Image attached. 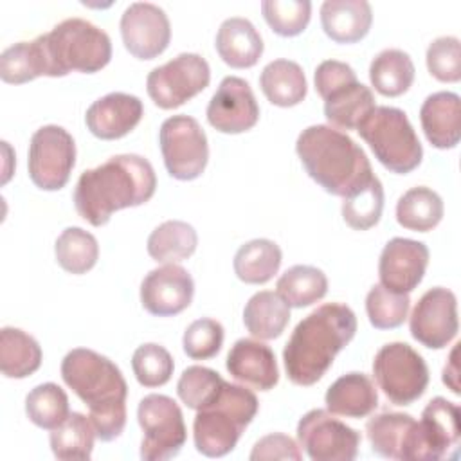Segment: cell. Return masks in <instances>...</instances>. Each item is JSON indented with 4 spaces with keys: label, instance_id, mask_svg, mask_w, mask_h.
Wrapping results in <instances>:
<instances>
[{
    "label": "cell",
    "instance_id": "ab89813d",
    "mask_svg": "<svg viewBox=\"0 0 461 461\" xmlns=\"http://www.w3.org/2000/svg\"><path fill=\"white\" fill-rule=\"evenodd\" d=\"M384 211V187L378 176H373L342 202V218L355 230H367L380 221Z\"/></svg>",
    "mask_w": 461,
    "mask_h": 461
},
{
    "label": "cell",
    "instance_id": "277c9868",
    "mask_svg": "<svg viewBox=\"0 0 461 461\" xmlns=\"http://www.w3.org/2000/svg\"><path fill=\"white\" fill-rule=\"evenodd\" d=\"M295 151L310 178L335 196L346 198L375 176L364 149L348 133L328 124L304 128Z\"/></svg>",
    "mask_w": 461,
    "mask_h": 461
},
{
    "label": "cell",
    "instance_id": "e0dca14e",
    "mask_svg": "<svg viewBox=\"0 0 461 461\" xmlns=\"http://www.w3.org/2000/svg\"><path fill=\"white\" fill-rule=\"evenodd\" d=\"M205 115L214 130L234 135L256 126L259 119V104L250 85L243 77L227 76L212 94Z\"/></svg>",
    "mask_w": 461,
    "mask_h": 461
},
{
    "label": "cell",
    "instance_id": "8fae6325",
    "mask_svg": "<svg viewBox=\"0 0 461 461\" xmlns=\"http://www.w3.org/2000/svg\"><path fill=\"white\" fill-rule=\"evenodd\" d=\"M209 81L211 68L205 58L182 52L148 74L146 90L158 108L173 110L205 90Z\"/></svg>",
    "mask_w": 461,
    "mask_h": 461
},
{
    "label": "cell",
    "instance_id": "e575fe53",
    "mask_svg": "<svg viewBox=\"0 0 461 461\" xmlns=\"http://www.w3.org/2000/svg\"><path fill=\"white\" fill-rule=\"evenodd\" d=\"M279 297L290 308H304L321 301L328 292L326 274L312 265L286 268L276 283Z\"/></svg>",
    "mask_w": 461,
    "mask_h": 461
},
{
    "label": "cell",
    "instance_id": "484cf974",
    "mask_svg": "<svg viewBox=\"0 0 461 461\" xmlns=\"http://www.w3.org/2000/svg\"><path fill=\"white\" fill-rule=\"evenodd\" d=\"M373 11L366 0H326L321 5V25L337 43L360 41L371 29Z\"/></svg>",
    "mask_w": 461,
    "mask_h": 461
},
{
    "label": "cell",
    "instance_id": "8d00e7d4",
    "mask_svg": "<svg viewBox=\"0 0 461 461\" xmlns=\"http://www.w3.org/2000/svg\"><path fill=\"white\" fill-rule=\"evenodd\" d=\"M47 76V59L41 38L18 41L0 54V77L9 85H22Z\"/></svg>",
    "mask_w": 461,
    "mask_h": 461
},
{
    "label": "cell",
    "instance_id": "7c38bea8",
    "mask_svg": "<svg viewBox=\"0 0 461 461\" xmlns=\"http://www.w3.org/2000/svg\"><path fill=\"white\" fill-rule=\"evenodd\" d=\"M76 164V142L72 135L58 126L38 128L29 142L27 167L32 184L43 191L65 187Z\"/></svg>",
    "mask_w": 461,
    "mask_h": 461
},
{
    "label": "cell",
    "instance_id": "8992f818",
    "mask_svg": "<svg viewBox=\"0 0 461 461\" xmlns=\"http://www.w3.org/2000/svg\"><path fill=\"white\" fill-rule=\"evenodd\" d=\"M40 38L49 77L70 72L94 74L104 68L112 58L110 36L83 18H67Z\"/></svg>",
    "mask_w": 461,
    "mask_h": 461
},
{
    "label": "cell",
    "instance_id": "44dd1931",
    "mask_svg": "<svg viewBox=\"0 0 461 461\" xmlns=\"http://www.w3.org/2000/svg\"><path fill=\"white\" fill-rule=\"evenodd\" d=\"M229 375L258 391H270L279 382V369L274 351L254 339H240L227 353Z\"/></svg>",
    "mask_w": 461,
    "mask_h": 461
},
{
    "label": "cell",
    "instance_id": "bcb514c9",
    "mask_svg": "<svg viewBox=\"0 0 461 461\" xmlns=\"http://www.w3.org/2000/svg\"><path fill=\"white\" fill-rule=\"evenodd\" d=\"M427 68L432 77L441 83H456L461 79V43L456 36L436 38L425 54Z\"/></svg>",
    "mask_w": 461,
    "mask_h": 461
},
{
    "label": "cell",
    "instance_id": "7dc6e473",
    "mask_svg": "<svg viewBox=\"0 0 461 461\" xmlns=\"http://www.w3.org/2000/svg\"><path fill=\"white\" fill-rule=\"evenodd\" d=\"M313 81H315L317 94L322 99H326L335 90H339L344 85H349L353 81H358V79H357L355 70L348 63L339 61V59H326L317 65Z\"/></svg>",
    "mask_w": 461,
    "mask_h": 461
},
{
    "label": "cell",
    "instance_id": "ee69618b",
    "mask_svg": "<svg viewBox=\"0 0 461 461\" xmlns=\"http://www.w3.org/2000/svg\"><path fill=\"white\" fill-rule=\"evenodd\" d=\"M131 369L140 385L160 387L169 382L175 369V362L171 353L164 346L148 342L133 351Z\"/></svg>",
    "mask_w": 461,
    "mask_h": 461
},
{
    "label": "cell",
    "instance_id": "83f0119b",
    "mask_svg": "<svg viewBox=\"0 0 461 461\" xmlns=\"http://www.w3.org/2000/svg\"><path fill=\"white\" fill-rule=\"evenodd\" d=\"M290 321V306L277 292H256L243 308V324L247 331L259 340L277 339Z\"/></svg>",
    "mask_w": 461,
    "mask_h": 461
},
{
    "label": "cell",
    "instance_id": "836d02e7",
    "mask_svg": "<svg viewBox=\"0 0 461 461\" xmlns=\"http://www.w3.org/2000/svg\"><path fill=\"white\" fill-rule=\"evenodd\" d=\"M441 196L430 187L418 185L405 191L396 203V221L409 230L429 232L443 218Z\"/></svg>",
    "mask_w": 461,
    "mask_h": 461
},
{
    "label": "cell",
    "instance_id": "7a4b0ae2",
    "mask_svg": "<svg viewBox=\"0 0 461 461\" xmlns=\"http://www.w3.org/2000/svg\"><path fill=\"white\" fill-rule=\"evenodd\" d=\"M355 333L357 317L348 304L326 303L317 306L297 322L283 349L288 380L303 387L319 382Z\"/></svg>",
    "mask_w": 461,
    "mask_h": 461
},
{
    "label": "cell",
    "instance_id": "d590c367",
    "mask_svg": "<svg viewBox=\"0 0 461 461\" xmlns=\"http://www.w3.org/2000/svg\"><path fill=\"white\" fill-rule=\"evenodd\" d=\"M95 438L90 420L81 412H70L61 425L50 430L49 443L58 459L85 461L92 456Z\"/></svg>",
    "mask_w": 461,
    "mask_h": 461
},
{
    "label": "cell",
    "instance_id": "d4e9b609",
    "mask_svg": "<svg viewBox=\"0 0 461 461\" xmlns=\"http://www.w3.org/2000/svg\"><path fill=\"white\" fill-rule=\"evenodd\" d=\"M326 409L346 418H366L378 405V393L366 373H346L337 378L324 394Z\"/></svg>",
    "mask_w": 461,
    "mask_h": 461
},
{
    "label": "cell",
    "instance_id": "ffe728a7",
    "mask_svg": "<svg viewBox=\"0 0 461 461\" xmlns=\"http://www.w3.org/2000/svg\"><path fill=\"white\" fill-rule=\"evenodd\" d=\"M142 101L126 92H110L94 101L85 115L86 128L103 140H113L128 135L142 119Z\"/></svg>",
    "mask_w": 461,
    "mask_h": 461
},
{
    "label": "cell",
    "instance_id": "9c48e42d",
    "mask_svg": "<svg viewBox=\"0 0 461 461\" xmlns=\"http://www.w3.org/2000/svg\"><path fill=\"white\" fill-rule=\"evenodd\" d=\"M137 421L142 429V461L171 459L187 439L182 409L171 396L157 393L144 396L137 407Z\"/></svg>",
    "mask_w": 461,
    "mask_h": 461
},
{
    "label": "cell",
    "instance_id": "3957f363",
    "mask_svg": "<svg viewBox=\"0 0 461 461\" xmlns=\"http://www.w3.org/2000/svg\"><path fill=\"white\" fill-rule=\"evenodd\" d=\"M61 378L88 405V420L101 441H113L122 434L128 385L108 357L86 348L70 349L61 360Z\"/></svg>",
    "mask_w": 461,
    "mask_h": 461
},
{
    "label": "cell",
    "instance_id": "2e32d148",
    "mask_svg": "<svg viewBox=\"0 0 461 461\" xmlns=\"http://www.w3.org/2000/svg\"><path fill=\"white\" fill-rule=\"evenodd\" d=\"M121 36L126 50L137 59H153L171 40L169 18L151 2H133L121 16Z\"/></svg>",
    "mask_w": 461,
    "mask_h": 461
},
{
    "label": "cell",
    "instance_id": "1f68e13d",
    "mask_svg": "<svg viewBox=\"0 0 461 461\" xmlns=\"http://www.w3.org/2000/svg\"><path fill=\"white\" fill-rule=\"evenodd\" d=\"M414 63L400 49H384L369 65V81L375 90L385 97L405 94L414 81Z\"/></svg>",
    "mask_w": 461,
    "mask_h": 461
},
{
    "label": "cell",
    "instance_id": "f6af8a7d",
    "mask_svg": "<svg viewBox=\"0 0 461 461\" xmlns=\"http://www.w3.org/2000/svg\"><path fill=\"white\" fill-rule=\"evenodd\" d=\"M223 326L209 317L193 321L182 337V348L193 360L212 358L223 344Z\"/></svg>",
    "mask_w": 461,
    "mask_h": 461
},
{
    "label": "cell",
    "instance_id": "f546056e",
    "mask_svg": "<svg viewBox=\"0 0 461 461\" xmlns=\"http://www.w3.org/2000/svg\"><path fill=\"white\" fill-rule=\"evenodd\" d=\"M41 358V348L32 335L13 326L0 330V369L5 378L31 376L40 369Z\"/></svg>",
    "mask_w": 461,
    "mask_h": 461
},
{
    "label": "cell",
    "instance_id": "60d3db41",
    "mask_svg": "<svg viewBox=\"0 0 461 461\" xmlns=\"http://www.w3.org/2000/svg\"><path fill=\"white\" fill-rule=\"evenodd\" d=\"M411 308L409 294H396L382 285H373L366 295V312L376 330H393L403 324Z\"/></svg>",
    "mask_w": 461,
    "mask_h": 461
},
{
    "label": "cell",
    "instance_id": "d6986e66",
    "mask_svg": "<svg viewBox=\"0 0 461 461\" xmlns=\"http://www.w3.org/2000/svg\"><path fill=\"white\" fill-rule=\"evenodd\" d=\"M427 265L429 249L423 241L393 238L385 243L380 254V285L396 294H409L421 283Z\"/></svg>",
    "mask_w": 461,
    "mask_h": 461
},
{
    "label": "cell",
    "instance_id": "f35d334b",
    "mask_svg": "<svg viewBox=\"0 0 461 461\" xmlns=\"http://www.w3.org/2000/svg\"><path fill=\"white\" fill-rule=\"evenodd\" d=\"M25 414L40 429L52 430L70 414L67 393L54 382H45L29 391Z\"/></svg>",
    "mask_w": 461,
    "mask_h": 461
},
{
    "label": "cell",
    "instance_id": "52a82bcc",
    "mask_svg": "<svg viewBox=\"0 0 461 461\" xmlns=\"http://www.w3.org/2000/svg\"><path fill=\"white\" fill-rule=\"evenodd\" d=\"M357 131L385 169L405 175L421 164L423 148L403 110L375 106Z\"/></svg>",
    "mask_w": 461,
    "mask_h": 461
},
{
    "label": "cell",
    "instance_id": "ac0fdd59",
    "mask_svg": "<svg viewBox=\"0 0 461 461\" xmlns=\"http://www.w3.org/2000/svg\"><path fill=\"white\" fill-rule=\"evenodd\" d=\"M194 295L191 274L176 265L166 263L146 274L140 283L142 308L157 317H171L184 312Z\"/></svg>",
    "mask_w": 461,
    "mask_h": 461
},
{
    "label": "cell",
    "instance_id": "f1b7e54d",
    "mask_svg": "<svg viewBox=\"0 0 461 461\" xmlns=\"http://www.w3.org/2000/svg\"><path fill=\"white\" fill-rule=\"evenodd\" d=\"M375 106L369 86L353 81L324 99V117L337 130H357Z\"/></svg>",
    "mask_w": 461,
    "mask_h": 461
},
{
    "label": "cell",
    "instance_id": "6da1fadb",
    "mask_svg": "<svg viewBox=\"0 0 461 461\" xmlns=\"http://www.w3.org/2000/svg\"><path fill=\"white\" fill-rule=\"evenodd\" d=\"M155 189L157 176L148 158L135 153L113 155L79 175L74 205L85 221L101 227L115 211L149 202Z\"/></svg>",
    "mask_w": 461,
    "mask_h": 461
},
{
    "label": "cell",
    "instance_id": "7402d4cb",
    "mask_svg": "<svg viewBox=\"0 0 461 461\" xmlns=\"http://www.w3.org/2000/svg\"><path fill=\"white\" fill-rule=\"evenodd\" d=\"M432 461L456 459L459 454V407L443 396L432 398L420 420Z\"/></svg>",
    "mask_w": 461,
    "mask_h": 461
},
{
    "label": "cell",
    "instance_id": "7bdbcfd3",
    "mask_svg": "<svg viewBox=\"0 0 461 461\" xmlns=\"http://www.w3.org/2000/svg\"><path fill=\"white\" fill-rule=\"evenodd\" d=\"M261 13L270 29L285 38L301 34L312 16L310 0H263Z\"/></svg>",
    "mask_w": 461,
    "mask_h": 461
},
{
    "label": "cell",
    "instance_id": "4fadbf2b",
    "mask_svg": "<svg viewBox=\"0 0 461 461\" xmlns=\"http://www.w3.org/2000/svg\"><path fill=\"white\" fill-rule=\"evenodd\" d=\"M297 441L312 461H353L360 432L330 411L312 409L297 423Z\"/></svg>",
    "mask_w": 461,
    "mask_h": 461
},
{
    "label": "cell",
    "instance_id": "c3c4849f",
    "mask_svg": "<svg viewBox=\"0 0 461 461\" xmlns=\"http://www.w3.org/2000/svg\"><path fill=\"white\" fill-rule=\"evenodd\" d=\"M252 461H272V459H294L303 457L299 445L286 434L274 432L258 439L249 456Z\"/></svg>",
    "mask_w": 461,
    "mask_h": 461
},
{
    "label": "cell",
    "instance_id": "5bb4252c",
    "mask_svg": "<svg viewBox=\"0 0 461 461\" xmlns=\"http://www.w3.org/2000/svg\"><path fill=\"white\" fill-rule=\"evenodd\" d=\"M371 450L385 459L432 461L420 421L411 414L385 411L366 423Z\"/></svg>",
    "mask_w": 461,
    "mask_h": 461
},
{
    "label": "cell",
    "instance_id": "30bf717a",
    "mask_svg": "<svg viewBox=\"0 0 461 461\" xmlns=\"http://www.w3.org/2000/svg\"><path fill=\"white\" fill-rule=\"evenodd\" d=\"M160 151L167 173L176 180L198 178L209 160L207 135L191 115H171L160 124Z\"/></svg>",
    "mask_w": 461,
    "mask_h": 461
},
{
    "label": "cell",
    "instance_id": "b9f144b4",
    "mask_svg": "<svg viewBox=\"0 0 461 461\" xmlns=\"http://www.w3.org/2000/svg\"><path fill=\"white\" fill-rule=\"evenodd\" d=\"M223 382L225 380L211 367L189 366L182 371L176 382V394L182 403L198 411L218 396Z\"/></svg>",
    "mask_w": 461,
    "mask_h": 461
},
{
    "label": "cell",
    "instance_id": "ba28073f",
    "mask_svg": "<svg viewBox=\"0 0 461 461\" xmlns=\"http://www.w3.org/2000/svg\"><path fill=\"white\" fill-rule=\"evenodd\" d=\"M373 375L394 405H411L429 385V367L423 357L407 342H389L382 346L373 360Z\"/></svg>",
    "mask_w": 461,
    "mask_h": 461
},
{
    "label": "cell",
    "instance_id": "603a6c76",
    "mask_svg": "<svg viewBox=\"0 0 461 461\" xmlns=\"http://www.w3.org/2000/svg\"><path fill=\"white\" fill-rule=\"evenodd\" d=\"M420 122L427 140L438 149L456 148L461 139V99L454 92H434L420 108Z\"/></svg>",
    "mask_w": 461,
    "mask_h": 461
},
{
    "label": "cell",
    "instance_id": "cb8c5ba5",
    "mask_svg": "<svg viewBox=\"0 0 461 461\" xmlns=\"http://www.w3.org/2000/svg\"><path fill=\"white\" fill-rule=\"evenodd\" d=\"M218 56L232 68H250L263 54V40L254 23L241 16L221 22L216 40Z\"/></svg>",
    "mask_w": 461,
    "mask_h": 461
},
{
    "label": "cell",
    "instance_id": "681fc988",
    "mask_svg": "<svg viewBox=\"0 0 461 461\" xmlns=\"http://www.w3.org/2000/svg\"><path fill=\"white\" fill-rule=\"evenodd\" d=\"M457 351H459V344H456L448 355V360L443 367V384L454 393L459 394V369H457Z\"/></svg>",
    "mask_w": 461,
    "mask_h": 461
},
{
    "label": "cell",
    "instance_id": "74e56055",
    "mask_svg": "<svg viewBox=\"0 0 461 461\" xmlns=\"http://www.w3.org/2000/svg\"><path fill=\"white\" fill-rule=\"evenodd\" d=\"M56 261L68 274H85L97 263L99 245L94 234L81 227H67L54 245Z\"/></svg>",
    "mask_w": 461,
    "mask_h": 461
},
{
    "label": "cell",
    "instance_id": "d6a6232c",
    "mask_svg": "<svg viewBox=\"0 0 461 461\" xmlns=\"http://www.w3.org/2000/svg\"><path fill=\"white\" fill-rule=\"evenodd\" d=\"M198 234L194 227L182 220H167L148 236V254L157 263H178L194 254Z\"/></svg>",
    "mask_w": 461,
    "mask_h": 461
},
{
    "label": "cell",
    "instance_id": "4dcf8cb0",
    "mask_svg": "<svg viewBox=\"0 0 461 461\" xmlns=\"http://www.w3.org/2000/svg\"><path fill=\"white\" fill-rule=\"evenodd\" d=\"M283 261L279 245L267 238H256L243 243L234 254V274L247 285H263L270 281Z\"/></svg>",
    "mask_w": 461,
    "mask_h": 461
},
{
    "label": "cell",
    "instance_id": "9a60e30c",
    "mask_svg": "<svg viewBox=\"0 0 461 461\" xmlns=\"http://www.w3.org/2000/svg\"><path fill=\"white\" fill-rule=\"evenodd\" d=\"M457 299L452 290L443 286L427 290L409 319L412 339L429 349L447 348L457 335Z\"/></svg>",
    "mask_w": 461,
    "mask_h": 461
},
{
    "label": "cell",
    "instance_id": "4316f807",
    "mask_svg": "<svg viewBox=\"0 0 461 461\" xmlns=\"http://www.w3.org/2000/svg\"><path fill=\"white\" fill-rule=\"evenodd\" d=\"M265 97L281 108L299 104L308 92L306 77L299 63L292 59H274L265 65L259 76Z\"/></svg>",
    "mask_w": 461,
    "mask_h": 461
},
{
    "label": "cell",
    "instance_id": "5b68a950",
    "mask_svg": "<svg viewBox=\"0 0 461 461\" xmlns=\"http://www.w3.org/2000/svg\"><path fill=\"white\" fill-rule=\"evenodd\" d=\"M258 409V398L250 389L223 382L218 396L196 411L193 421L196 450L207 457H221L232 452Z\"/></svg>",
    "mask_w": 461,
    "mask_h": 461
}]
</instances>
